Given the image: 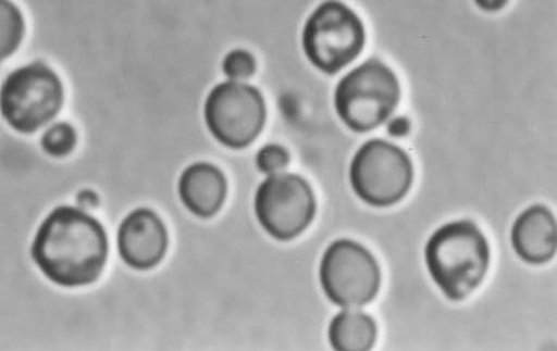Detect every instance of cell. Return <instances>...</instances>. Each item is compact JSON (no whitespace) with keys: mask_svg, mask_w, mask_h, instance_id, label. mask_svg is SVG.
<instances>
[{"mask_svg":"<svg viewBox=\"0 0 557 351\" xmlns=\"http://www.w3.org/2000/svg\"><path fill=\"white\" fill-rule=\"evenodd\" d=\"M109 241L100 222L83 209L60 205L34 238V263L49 280L64 288L94 284L104 269Z\"/></svg>","mask_w":557,"mask_h":351,"instance_id":"obj_1","label":"cell"},{"mask_svg":"<svg viewBox=\"0 0 557 351\" xmlns=\"http://www.w3.org/2000/svg\"><path fill=\"white\" fill-rule=\"evenodd\" d=\"M425 259L432 280L451 301L473 293L486 276L491 248L482 230L470 221L451 222L426 243Z\"/></svg>","mask_w":557,"mask_h":351,"instance_id":"obj_2","label":"cell"},{"mask_svg":"<svg viewBox=\"0 0 557 351\" xmlns=\"http://www.w3.org/2000/svg\"><path fill=\"white\" fill-rule=\"evenodd\" d=\"M400 96L396 74L380 60L371 59L337 84L334 106L350 130L367 133L392 117Z\"/></svg>","mask_w":557,"mask_h":351,"instance_id":"obj_3","label":"cell"},{"mask_svg":"<svg viewBox=\"0 0 557 351\" xmlns=\"http://www.w3.org/2000/svg\"><path fill=\"white\" fill-rule=\"evenodd\" d=\"M366 28L361 18L341 2H325L308 18L302 47L308 60L327 75L337 74L361 54Z\"/></svg>","mask_w":557,"mask_h":351,"instance_id":"obj_4","label":"cell"},{"mask_svg":"<svg viewBox=\"0 0 557 351\" xmlns=\"http://www.w3.org/2000/svg\"><path fill=\"white\" fill-rule=\"evenodd\" d=\"M62 104V83L46 64L16 68L3 83L2 114L16 131H37L58 115Z\"/></svg>","mask_w":557,"mask_h":351,"instance_id":"obj_5","label":"cell"},{"mask_svg":"<svg viewBox=\"0 0 557 351\" xmlns=\"http://www.w3.org/2000/svg\"><path fill=\"white\" fill-rule=\"evenodd\" d=\"M320 280L325 297L334 305L354 310L374 301L381 286V272L366 247L338 239L324 252Z\"/></svg>","mask_w":557,"mask_h":351,"instance_id":"obj_6","label":"cell"},{"mask_svg":"<svg viewBox=\"0 0 557 351\" xmlns=\"http://www.w3.org/2000/svg\"><path fill=\"white\" fill-rule=\"evenodd\" d=\"M349 177L359 199L375 208H387L410 190L413 165L403 149L374 139L354 156Z\"/></svg>","mask_w":557,"mask_h":351,"instance_id":"obj_7","label":"cell"},{"mask_svg":"<svg viewBox=\"0 0 557 351\" xmlns=\"http://www.w3.org/2000/svg\"><path fill=\"white\" fill-rule=\"evenodd\" d=\"M255 210L261 228L270 237L289 241L301 235L314 220V192L299 175H270L256 192Z\"/></svg>","mask_w":557,"mask_h":351,"instance_id":"obj_8","label":"cell"},{"mask_svg":"<svg viewBox=\"0 0 557 351\" xmlns=\"http://www.w3.org/2000/svg\"><path fill=\"white\" fill-rule=\"evenodd\" d=\"M209 130L225 147L242 149L255 142L265 122L264 98L259 89L243 83L220 84L205 104Z\"/></svg>","mask_w":557,"mask_h":351,"instance_id":"obj_9","label":"cell"},{"mask_svg":"<svg viewBox=\"0 0 557 351\" xmlns=\"http://www.w3.org/2000/svg\"><path fill=\"white\" fill-rule=\"evenodd\" d=\"M119 252L124 263L137 269L156 267L169 246L164 224L149 209H137L119 228Z\"/></svg>","mask_w":557,"mask_h":351,"instance_id":"obj_10","label":"cell"},{"mask_svg":"<svg viewBox=\"0 0 557 351\" xmlns=\"http://www.w3.org/2000/svg\"><path fill=\"white\" fill-rule=\"evenodd\" d=\"M511 239L513 250L527 263H547L557 246L555 216L544 205L527 209L513 224Z\"/></svg>","mask_w":557,"mask_h":351,"instance_id":"obj_11","label":"cell"},{"mask_svg":"<svg viewBox=\"0 0 557 351\" xmlns=\"http://www.w3.org/2000/svg\"><path fill=\"white\" fill-rule=\"evenodd\" d=\"M178 192L193 215L211 217L224 204L226 179L216 166L200 162L184 171L180 178Z\"/></svg>","mask_w":557,"mask_h":351,"instance_id":"obj_12","label":"cell"},{"mask_svg":"<svg viewBox=\"0 0 557 351\" xmlns=\"http://www.w3.org/2000/svg\"><path fill=\"white\" fill-rule=\"evenodd\" d=\"M329 338L337 351L371 350L376 340L375 321L363 312L343 311L330 324Z\"/></svg>","mask_w":557,"mask_h":351,"instance_id":"obj_13","label":"cell"},{"mask_svg":"<svg viewBox=\"0 0 557 351\" xmlns=\"http://www.w3.org/2000/svg\"><path fill=\"white\" fill-rule=\"evenodd\" d=\"M24 34V20L14 3L0 2V55L7 59L18 49Z\"/></svg>","mask_w":557,"mask_h":351,"instance_id":"obj_14","label":"cell"},{"mask_svg":"<svg viewBox=\"0 0 557 351\" xmlns=\"http://www.w3.org/2000/svg\"><path fill=\"white\" fill-rule=\"evenodd\" d=\"M76 145L75 128L67 123H58L45 133L41 147L50 156H66L74 151Z\"/></svg>","mask_w":557,"mask_h":351,"instance_id":"obj_15","label":"cell"},{"mask_svg":"<svg viewBox=\"0 0 557 351\" xmlns=\"http://www.w3.org/2000/svg\"><path fill=\"white\" fill-rule=\"evenodd\" d=\"M257 168L265 175H277L289 164V153L278 145L261 148L256 158Z\"/></svg>","mask_w":557,"mask_h":351,"instance_id":"obj_16","label":"cell"},{"mask_svg":"<svg viewBox=\"0 0 557 351\" xmlns=\"http://www.w3.org/2000/svg\"><path fill=\"white\" fill-rule=\"evenodd\" d=\"M224 72L234 83L248 79L256 72V60L246 50L231 51L224 60Z\"/></svg>","mask_w":557,"mask_h":351,"instance_id":"obj_17","label":"cell"},{"mask_svg":"<svg viewBox=\"0 0 557 351\" xmlns=\"http://www.w3.org/2000/svg\"><path fill=\"white\" fill-rule=\"evenodd\" d=\"M410 124L407 122L405 117L394 118L393 122L388 124V133L394 137H401L409 133Z\"/></svg>","mask_w":557,"mask_h":351,"instance_id":"obj_18","label":"cell"},{"mask_svg":"<svg viewBox=\"0 0 557 351\" xmlns=\"http://www.w3.org/2000/svg\"><path fill=\"white\" fill-rule=\"evenodd\" d=\"M478 5L482 8L484 11H498L500 8H504L507 5V2L505 0H490V2H484V0H480L478 2Z\"/></svg>","mask_w":557,"mask_h":351,"instance_id":"obj_19","label":"cell"}]
</instances>
